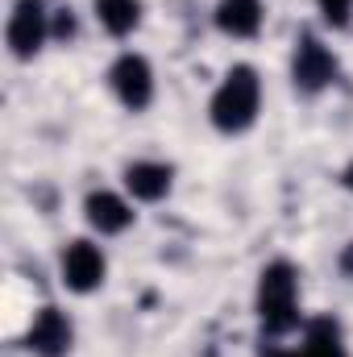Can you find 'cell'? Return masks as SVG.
<instances>
[{"instance_id": "obj_1", "label": "cell", "mask_w": 353, "mask_h": 357, "mask_svg": "<svg viewBox=\"0 0 353 357\" xmlns=\"http://www.w3.org/2000/svg\"><path fill=\"white\" fill-rule=\"evenodd\" d=\"M258 104H262L258 71H254V67H233V71L225 75V84L216 88L208 112H212V125H216L220 133H241V129L254 125Z\"/></svg>"}, {"instance_id": "obj_2", "label": "cell", "mask_w": 353, "mask_h": 357, "mask_svg": "<svg viewBox=\"0 0 353 357\" xmlns=\"http://www.w3.org/2000/svg\"><path fill=\"white\" fill-rule=\"evenodd\" d=\"M258 316L266 333H291L299 324V278L291 262H270L258 278Z\"/></svg>"}, {"instance_id": "obj_3", "label": "cell", "mask_w": 353, "mask_h": 357, "mask_svg": "<svg viewBox=\"0 0 353 357\" xmlns=\"http://www.w3.org/2000/svg\"><path fill=\"white\" fill-rule=\"evenodd\" d=\"M291 79H295V88L308 91V96H312V91H320V88H329V84L337 79V59H333V50H329L320 38L303 33V38L295 42Z\"/></svg>"}, {"instance_id": "obj_4", "label": "cell", "mask_w": 353, "mask_h": 357, "mask_svg": "<svg viewBox=\"0 0 353 357\" xmlns=\"http://www.w3.org/2000/svg\"><path fill=\"white\" fill-rule=\"evenodd\" d=\"M46 38H50V13H46V4L42 0H17V8L8 17V50L17 59H33Z\"/></svg>"}, {"instance_id": "obj_5", "label": "cell", "mask_w": 353, "mask_h": 357, "mask_svg": "<svg viewBox=\"0 0 353 357\" xmlns=\"http://www.w3.org/2000/svg\"><path fill=\"white\" fill-rule=\"evenodd\" d=\"M108 79H112L117 100H121L129 112H142V108L154 100V71H150V63H146L142 54H121V59L112 63Z\"/></svg>"}, {"instance_id": "obj_6", "label": "cell", "mask_w": 353, "mask_h": 357, "mask_svg": "<svg viewBox=\"0 0 353 357\" xmlns=\"http://www.w3.org/2000/svg\"><path fill=\"white\" fill-rule=\"evenodd\" d=\"M71 341H75L71 320H67L59 307H42V312L33 316L29 333H25V345H29L38 357H67Z\"/></svg>"}, {"instance_id": "obj_7", "label": "cell", "mask_w": 353, "mask_h": 357, "mask_svg": "<svg viewBox=\"0 0 353 357\" xmlns=\"http://www.w3.org/2000/svg\"><path fill=\"white\" fill-rule=\"evenodd\" d=\"M63 282L71 287V291H80V295H88L96 291L100 282H104V254L91 245V241H71L67 250H63Z\"/></svg>"}, {"instance_id": "obj_8", "label": "cell", "mask_w": 353, "mask_h": 357, "mask_svg": "<svg viewBox=\"0 0 353 357\" xmlns=\"http://www.w3.org/2000/svg\"><path fill=\"white\" fill-rule=\"evenodd\" d=\"M84 212H88V225L96 233H104V237L108 233H125L133 225V208L121 195H112V191H91Z\"/></svg>"}, {"instance_id": "obj_9", "label": "cell", "mask_w": 353, "mask_h": 357, "mask_svg": "<svg viewBox=\"0 0 353 357\" xmlns=\"http://www.w3.org/2000/svg\"><path fill=\"white\" fill-rule=\"evenodd\" d=\"M262 357H345V345H341V328H337V320H312V324H308V337H303L299 349H291V354L266 349Z\"/></svg>"}, {"instance_id": "obj_10", "label": "cell", "mask_w": 353, "mask_h": 357, "mask_svg": "<svg viewBox=\"0 0 353 357\" xmlns=\"http://www.w3.org/2000/svg\"><path fill=\"white\" fill-rule=\"evenodd\" d=\"M171 178H175V171L163 167V162H133V167L125 171V187L133 191V199L158 204V199L171 191Z\"/></svg>"}, {"instance_id": "obj_11", "label": "cell", "mask_w": 353, "mask_h": 357, "mask_svg": "<svg viewBox=\"0 0 353 357\" xmlns=\"http://www.w3.org/2000/svg\"><path fill=\"white\" fill-rule=\"evenodd\" d=\"M216 25L229 38H254L262 29V0H220Z\"/></svg>"}, {"instance_id": "obj_12", "label": "cell", "mask_w": 353, "mask_h": 357, "mask_svg": "<svg viewBox=\"0 0 353 357\" xmlns=\"http://www.w3.org/2000/svg\"><path fill=\"white\" fill-rule=\"evenodd\" d=\"M96 17L112 38H125L142 21V0H96Z\"/></svg>"}, {"instance_id": "obj_13", "label": "cell", "mask_w": 353, "mask_h": 357, "mask_svg": "<svg viewBox=\"0 0 353 357\" xmlns=\"http://www.w3.org/2000/svg\"><path fill=\"white\" fill-rule=\"evenodd\" d=\"M320 4V13H324V21L333 25V29H345L353 17V0H316Z\"/></svg>"}, {"instance_id": "obj_14", "label": "cell", "mask_w": 353, "mask_h": 357, "mask_svg": "<svg viewBox=\"0 0 353 357\" xmlns=\"http://www.w3.org/2000/svg\"><path fill=\"white\" fill-rule=\"evenodd\" d=\"M50 33H54V38H71V33H75V17H71V8H59V17H54Z\"/></svg>"}, {"instance_id": "obj_15", "label": "cell", "mask_w": 353, "mask_h": 357, "mask_svg": "<svg viewBox=\"0 0 353 357\" xmlns=\"http://www.w3.org/2000/svg\"><path fill=\"white\" fill-rule=\"evenodd\" d=\"M341 270H345V274L353 278V241L345 245V250H341Z\"/></svg>"}, {"instance_id": "obj_16", "label": "cell", "mask_w": 353, "mask_h": 357, "mask_svg": "<svg viewBox=\"0 0 353 357\" xmlns=\"http://www.w3.org/2000/svg\"><path fill=\"white\" fill-rule=\"evenodd\" d=\"M345 183H350V191H353V162H350V171H345Z\"/></svg>"}]
</instances>
